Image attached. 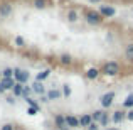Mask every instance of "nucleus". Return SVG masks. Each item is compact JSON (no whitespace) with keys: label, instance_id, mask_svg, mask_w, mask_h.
<instances>
[{"label":"nucleus","instance_id":"28","mask_svg":"<svg viewBox=\"0 0 133 130\" xmlns=\"http://www.w3.org/2000/svg\"><path fill=\"white\" fill-rule=\"evenodd\" d=\"M88 130H99V128H98V125H96V123L93 122V123H91L89 127H88Z\"/></svg>","mask_w":133,"mask_h":130},{"label":"nucleus","instance_id":"12","mask_svg":"<svg viewBox=\"0 0 133 130\" xmlns=\"http://www.w3.org/2000/svg\"><path fill=\"white\" fill-rule=\"evenodd\" d=\"M10 10H12V7H10L9 3H3V5L0 7V15H9Z\"/></svg>","mask_w":133,"mask_h":130},{"label":"nucleus","instance_id":"6","mask_svg":"<svg viewBox=\"0 0 133 130\" xmlns=\"http://www.w3.org/2000/svg\"><path fill=\"white\" fill-rule=\"evenodd\" d=\"M99 14L104 15V17H113L115 15V9L110 7V5H101L99 7Z\"/></svg>","mask_w":133,"mask_h":130},{"label":"nucleus","instance_id":"26","mask_svg":"<svg viewBox=\"0 0 133 130\" xmlns=\"http://www.w3.org/2000/svg\"><path fill=\"white\" fill-rule=\"evenodd\" d=\"M99 123H101V125H106V123H108V115H106V113H103V118H101Z\"/></svg>","mask_w":133,"mask_h":130},{"label":"nucleus","instance_id":"2","mask_svg":"<svg viewBox=\"0 0 133 130\" xmlns=\"http://www.w3.org/2000/svg\"><path fill=\"white\" fill-rule=\"evenodd\" d=\"M14 86H15V81L12 78H3L0 81V93H3L5 90H14Z\"/></svg>","mask_w":133,"mask_h":130},{"label":"nucleus","instance_id":"15","mask_svg":"<svg viewBox=\"0 0 133 130\" xmlns=\"http://www.w3.org/2000/svg\"><path fill=\"white\" fill-rule=\"evenodd\" d=\"M91 118H93V120H94V123H96V122H101V118H103V112L96 110V112H94L93 115H91Z\"/></svg>","mask_w":133,"mask_h":130},{"label":"nucleus","instance_id":"14","mask_svg":"<svg viewBox=\"0 0 133 130\" xmlns=\"http://www.w3.org/2000/svg\"><path fill=\"white\" fill-rule=\"evenodd\" d=\"M98 75H99V73H98V69H96V68H91V69H88V73H86V76H88L89 79H94Z\"/></svg>","mask_w":133,"mask_h":130},{"label":"nucleus","instance_id":"4","mask_svg":"<svg viewBox=\"0 0 133 130\" xmlns=\"http://www.w3.org/2000/svg\"><path fill=\"white\" fill-rule=\"evenodd\" d=\"M86 19H88V22L89 24H99L101 20V14H98V12H88L86 14Z\"/></svg>","mask_w":133,"mask_h":130},{"label":"nucleus","instance_id":"33","mask_svg":"<svg viewBox=\"0 0 133 130\" xmlns=\"http://www.w3.org/2000/svg\"><path fill=\"white\" fill-rule=\"evenodd\" d=\"M89 2H101V0H89Z\"/></svg>","mask_w":133,"mask_h":130},{"label":"nucleus","instance_id":"10","mask_svg":"<svg viewBox=\"0 0 133 130\" xmlns=\"http://www.w3.org/2000/svg\"><path fill=\"white\" fill-rule=\"evenodd\" d=\"M66 122H68L69 127H79V120L76 117H72V115H68V117H66Z\"/></svg>","mask_w":133,"mask_h":130},{"label":"nucleus","instance_id":"16","mask_svg":"<svg viewBox=\"0 0 133 130\" xmlns=\"http://www.w3.org/2000/svg\"><path fill=\"white\" fill-rule=\"evenodd\" d=\"M22 90H24V86L20 85V83H15V86H14V95H15V96H20V95H22Z\"/></svg>","mask_w":133,"mask_h":130},{"label":"nucleus","instance_id":"1","mask_svg":"<svg viewBox=\"0 0 133 130\" xmlns=\"http://www.w3.org/2000/svg\"><path fill=\"white\" fill-rule=\"evenodd\" d=\"M14 76H15V79H17V83H20V85H22V83H25L27 79H29V73L25 71V69H14Z\"/></svg>","mask_w":133,"mask_h":130},{"label":"nucleus","instance_id":"32","mask_svg":"<svg viewBox=\"0 0 133 130\" xmlns=\"http://www.w3.org/2000/svg\"><path fill=\"white\" fill-rule=\"evenodd\" d=\"M7 101H9V103H10V105H12V103H15V100H14V98H12V96H9V98H7Z\"/></svg>","mask_w":133,"mask_h":130},{"label":"nucleus","instance_id":"7","mask_svg":"<svg viewBox=\"0 0 133 130\" xmlns=\"http://www.w3.org/2000/svg\"><path fill=\"white\" fill-rule=\"evenodd\" d=\"M56 123H57L59 130H69V125H68V122H66V117H62V115H57V117H56Z\"/></svg>","mask_w":133,"mask_h":130},{"label":"nucleus","instance_id":"27","mask_svg":"<svg viewBox=\"0 0 133 130\" xmlns=\"http://www.w3.org/2000/svg\"><path fill=\"white\" fill-rule=\"evenodd\" d=\"M37 110H39V108H32V107H30L29 110H27V113H29V115H36V113H37Z\"/></svg>","mask_w":133,"mask_h":130},{"label":"nucleus","instance_id":"21","mask_svg":"<svg viewBox=\"0 0 133 130\" xmlns=\"http://www.w3.org/2000/svg\"><path fill=\"white\" fill-rule=\"evenodd\" d=\"M61 63L62 64H69V63H71V56H68V54L61 56Z\"/></svg>","mask_w":133,"mask_h":130},{"label":"nucleus","instance_id":"3","mask_svg":"<svg viewBox=\"0 0 133 130\" xmlns=\"http://www.w3.org/2000/svg\"><path fill=\"white\" fill-rule=\"evenodd\" d=\"M104 73H106V75L115 76V75H118V73H120V66H118L116 63H108V64L104 66Z\"/></svg>","mask_w":133,"mask_h":130},{"label":"nucleus","instance_id":"30","mask_svg":"<svg viewBox=\"0 0 133 130\" xmlns=\"http://www.w3.org/2000/svg\"><path fill=\"white\" fill-rule=\"evenodd\" d=\"M2 130H14V127H12V125H3Z\"/></svg>","mask_w":133,"mask_h":130},{"label":"nucleus","instance_id":"13","mask_svg":"<svg viewBox=\"0 0 133 130\" xmlns=\"http://www.w3.org/2000/svg\"><path fill=\"white\" fill-rule=\"evenodd\" d=\"M123 118H125V115L121 113V112H115V115H113V122L115 123H121Z\"/></svg>","mask_w":133,"mask_h":130},{"label":"nucleus","instance_id":"18","mask_svg":"<svg viewBox=\"0 0 133 130\" xmlns=\"http://www.w3.org/2000/svg\"><path fill=\"white\" fill-rule=\"evenodd\" d=\"M68 19H69V22H76V20H78V14H76L74 10H69L68 12Z\"/></svg>","mask_w":133,"mask_h":130},{"label":"nucleus","instance_id":"31","mask_svg":"<svg viewBox=\"0 0 133 130\" xmlns=\"http://www.w3.org/2000/svg\"><path fill=\"white\" fill-rule=\"evenodd\" d=\"M15 42H17V44H19V46H22V44H24V41H22V37H17V39H15Z\"/></svg>","mask_w":133,"mask_h":130},{"label":"nucleus","instance_id":"34","mask_svg":"<svg viewBox=\"0 0 133 130\" xmlns=\"http://www.w3.org/2000/svg\"><path fill=\"white\" fill-rule=\"evenodd\" d=\"M106 130H118V128H106Z\"/></svg>","mask_w":133,"mask_h":130},{"label":"nucleus","instance_id":"24","mask_svg":"<svg viewBox=\"0 0 133 130\" xmlns=\"http://www.w3.org/2000/svg\"><path fill=\"white\" fill-rule=\"evenodd\" d=\"M36 7H37V9H44L45 2H44V0H36Z\"/></svg>","mask_w":133,"mask_h":130},{"label":"nucleus","instance_id":"29","mask_svg":"<svg viewBox=\"0 0 133 130\" xmlns=\"http://www.w3.org/2000/svg\"><path fill=\"white\" fill-rule=\"evenodd\" d=\"M127 118H128V120H131V122H133V110H131V112H128V113H127Z\"/></svg>","mask_w":133,"mask_h":130},{"label":"nucleus","instance_id":"20","mask_svg":"<svg viewBox=\"0 0 133 130\" xmlns=\"http://www.w3.org/2000/svg\"><path fill=\"white\" fill-rule=\"evenodd\" d=\"M127 58L128 59H133V44H128L127 46Z\"/></svg>","mask_w":133,"mask_h":130},{"label":"nucleus","instance_id":"25","mask_svg":"<svg viewBox=\"0 0 133 130\" xmlns=\"http://www.w3.org/2000/svg\"><path fill=\"white\" fill-rule=\"evenodd\" d=\"M62 91H64V95H66V96H69V95H71V88H69L68 85H64V88H62Z\"/></svg>","mask_w":133,"mask_h":130},{"label":"nucleus","instance_id":"11","mask_svg":"<svg viewBox=\"0 0 133 130\" xmlns=\"http://www.w3.org/2000/svg\"><path fill=\"white\" fill-rule=\"evenodd\" d=\"M32 86H34V88H32V91H36V93H39V95H42L44 91H45V88H44V85H42L41 81H36Z\"/></svg>","mask_w":133,"mask_h":130},{"label":"nucleus","instance_id":"5","mask_svg":"<svg viewBox=\"0 0 133 130\" xmlns=\"http://www.w3.org/2000/svg\"><path fill=\"white\" fill-rule=\"evenodd\" d=\"M113 98H115V93H113V91H110V93H104L103 96H101V105L108 108L111 103H113Z\"/></svg>","mask_w":133,"mask_h":130},{"label":"nucleus","instance_id":"17","mask_svg":"<svg viewBox=\"0 0 133 130\" xmlns=\"http://www.w3.org/2000/svg\"><path fill=\"white\" fill-rule=\"evenodd\" d=\"M14 73H15V71H14L12 68H5V69L2 71V75H3V78H12Z\"/></svg>","mask_w":133,"mask_h":130},{"label":"nucleus","instance_id":"9","mask_svg":"<svg viewBox=\"0 0 133 130\" xmlns=\"http://www.w3.org/2000/svg\"><path fill=\"white\" fill-rule=\"evenodd\" d=\"M47 98H49V100H59V98H61V91L52 88L51 91H47Z\"/></svg>","mask_w":133,"mask_h":130},{"label":"nucleus","instance_id":"22","mask_svg":"<svg viewBox=\"0 0 133 130\" xmlns=\"http://www.w3.org/2000/svg\"><path fill=\"white\" fill-rule=\"evenodd\" d=\"M125 107H133V95H128V98L125 100Z\"/></svg>","mask_w":133,"mask_h":130},{"label":"nucleus","instance_id":"8","mask_svg":"<svg viewBox=\"0 0 133 130\" xmlns=\"http://www.w3.org/2000/svg\"><path fill=\"white\" fill-rule=\"evenodd\" d=\"M91 120H93V118H91L89 115H83V117L79 118V125H81V127H89V125L93 123Z\"/></svg>","mask_w":133,"mask_h":130},{"label":"nucleus","instance_id":"19","mask_svg":"<svg viewBox=\"0 0 133 130\" xmlns=\"http://www.w3.org/2000/svg\"><path fill=\"white\" fill-rule=\"evenodd\" d=\"M49 73H51L49 69H47V71H42V73H39V75H37V81H41V83H42V79H45V78H47V76H49Z\"/></svg>","mask_w":133,"mask_h":130},{"label":"nucleus","instance_id":"23","mask_svg":"<svg viewBox=\"0 0 133 130\" xmlns=\"http://www.w3.org/2000/svg\"><path fill=\"white\" fill-rule=\"evenodd\" d=\"M30 93H32V90H30V88H27V86H24V90H22V95L25 96V100L29 98V95H30Z\"/></svg>","mask_w":133,"mask_h":130}]
</instances>
